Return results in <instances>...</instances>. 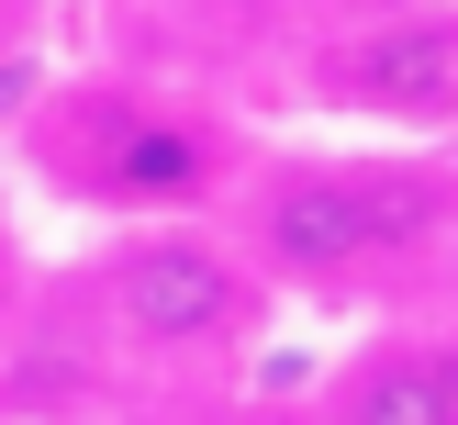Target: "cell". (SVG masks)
<instances>
[{
	"instance_id": "3957f363",
	"label": "cell",
	"mask_w": 458,
	"mask_h": 425,
	"mask_svg": "<svg viewBox=\"0 0 458 425\" xmlns=\"http://www.w3.org/2000/svg\"><path fill=\"white\" fill-rule=\"evenodd\" d=\"M335 89H347L358 112H392V123H437L458 101V22H380V34H358L347 56H335Z\"/></svg>"
},
{
	"instance_id": "5b68a950",
	"label": "cell",
	"mask_w": 458,
	"mask_h": 425,
	"mask_svg": "<svg viewBox=\"0 0 458 425\" xmlns=\"http://www.w3.org/2000/svg\"><path fill=\"white\" fill-rule=\"evenodd\" d=\"M335 425H458L437 347H369L335 392Z\"/></svg>"
},
{
	"instance_id": "7a4b0ae2",
	"label": "cell",
	"mask_w": 458,
	"mask_h": 425,
	"mask_svg": "<svg viewBox=\"0 0 458 425\" xmlns=\"http://www.w3.org/2000/svg\"><path fill=\"white\" fill-rule=\"evenodd\" d=\"M112 313L146 347H213L246 325V268L213 235H146L112 258Z\"/></svg>"
},
{
	"instance_id": "277c9868",
	"label": "cell",
	"mask_w": 458,
	"mask_h": 425,
	"mask_svg": "<svg viewBox=\"0 0 458 425\" xmlns=\"http://www.w3.org/2000/svg\"><path fill=\"white\" fill-rule=\"evenodd\" d=\"M101 191H123V201H179V191H201L213 179V134H191V123H157V112H101Z\"/></svg>"
},
{
	"instance_id": "6da1fadb",
	"label": "cell",
	"mask_w": 458,
	"mask_h": 425,
	"mask_svg": "<svg viewBox=\"0 0 458 425\" xmlns=\"http://www.w3.org/2000/svg\"><path fill=\"white\" fill-rule=\"evenodd\" d=\"M447 224V191L425 168H291L258 213V246L280 280H347L380 246H414Z\"/></svg>"
}]
</instances>
